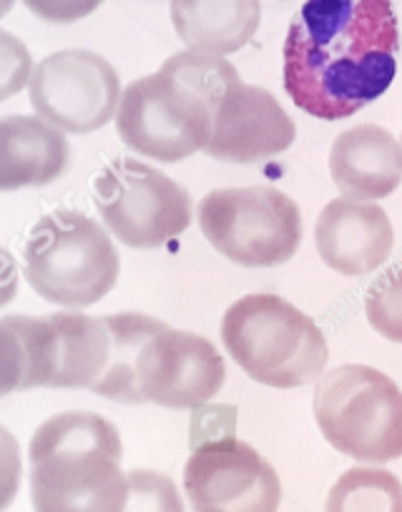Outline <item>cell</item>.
Masks as SVG:
<instances>
[{
	"label": "cell",
	"instance_id": "cell-1",
	"mask_svg": "<svg viewBox=\"0 0 402 512\" xmlns=\"http://www.w3.org/2000/svg\"><path fill=\"white\" fill-rule=\"evenodd\" d=\"M397 53L390 0H307L284 38V91L307 116L342 121L385 96Z\"/></svg>",
	"mask_w": 402,
	"mask_h": 512
},
{
	"label": "cell",
	"instance_id": "cell-2",
	"mask_svg": "<svg viewBox=\"0 0 402 512\" xmlns=\"http://www.w3.org/2000/svg\"><path fill=\"white\" fill-rule=\"evenodd\" d=\"M222 342L254 382L294 390L325 374L330 347L315 319L277 294H247L224 312Z\"/></svg>",
	"mask_w": 402,
	"mask_h": 512
},
{
	"label": "cell",
	"instance_id": "cell-3",
	"mask_svg": "<svg viewBox=\"0 0 402 512\" xmlns=\"http://www.w3.org/2000/svg\"><path fill=\"white\" fill-rule=\"evenodd\" d=\"M23 274L33 292L58 307H91L116 287L121 256L109 231L81 211L38 219L23 246Z\"/></svg>",
	"mask_w": 402,
	"mask_h": 512
},
{
	"label": "cell",
	"instance_id": "cell-4",
	"mask_svg": "<svg viewBox=\"0 0 402 512\" xmlns=\"http://www.w3.org/2000/svg\"><path fill=\"white\" fill-rule=\"evenodd\" d=\"M312 412L322 437L357 462L402 457V390L367 364H342L317 379Z\"/></svg>",
	"mask_w": 402,
	"mask_h": 512
},
{
	"label": "cell",
	"instance_id": "cell-5",
	"mask_svg": "<svg viewBox=\"0 0 402 512\" xmlns=\"http://www.w3.org/2000/svg\"><path fill=\"white\" fill-rule=\"evenodd\" d=\"M199 229L239 267H279L302 244V211L272 186L214 189L199 201Z\"/></svg>",
	"mask_w": 402,
	"mask_h": 512
},
{
	"label": "cell",
	"instance_id": "cell-6",
	"mask_svg": "<svg viewBox=\"0 0 402 512\" xmlns=\"http://www.w3.org/2000/svg\"><path fill=\"white\" fill-rule=\"evenodd\" d=\"M116 131L134 154L176 164L207 149L214 113L191 88L159 71L124 88Z\"/></svg>",
	"mask_w": 402,
	"mask_h": 512
},
{
	"label": "cell",
	"instance_id": "cell-7",
	"mask_svg": "<svg viewBox=\"0 0 402 512\" xmlns=\"http://www.w3.org/2000/svg\"><path fill=\"white\" fill-rule=\"evenodd\" d=\"M106 229L131 249H159L191 224V196L179 181L136 159L111 161L93 181Z\"/></svg>",
	"mask_w": 402,
	"mask_h": 512
},
{
	"label": "cell",
	"instance_id": "cell-8",
	"mask_svg": "<svg viewBox=\"0 0 402 512\" xmlns=\"http://www.w3.org/2000/svg\"><path fill=\"white\" fill-rule=\"evenodd\" d=\"M124 91L116 68L93 51L68 48L36 66L28 98L43 121L63 134H93L114 121Z\"/></svg>",
	"mask_w": 402,
	"mask_h": 512
},
{
	"label": "cell",
	"instance_id": "cell-9",
	"mask_svg": "<svg viewBox=\"0 0 402 512\" xmlns=\"http://www.w3.org/2000/svg\"><path fill=\"white\" fill-rule=\"evenodd\" d=\"M194 512H277L282 480L247 442L227 435L194 447L184 467Z\"/></svg>",
	"mask_w": 402,
	"mask_h": 512
},
{
	"label": "cell",
	"instance_id": "cell-10",
	"mask_svg": "<svg viewBox=\"0 0 402 512\" xmlns=\"http://www.w3.org/2000/svg\"><path fill=\"white\" fill-rule=\"evenodd\" d=\"M144 402L166 410H196L222 392L227 364L207 337L184 329H161L139 357Z\"/></svg>",
	"mask_w": 402,
	"mask_h": 512
},
{
	"label": "cell",
	"instance_id": "cell-11",
	"mask_svg": "<svg viewBox=\"0 0 402 512\" xmlns=\"http://www.w3.org/2000/svg\"><path fill=\"white\" fill-rule=\"evenodd\" d=\"M126 502L129 472L106 452H53L31 462L36 512H124Z\"/></svg>",
	"mask_w": 402,
	"mask_h": 512
},
{
	"label": "cell",
	"instance_id": "cell-12",
	"mask_svg": "<svg viewBox=\"0 0 402 512\" xmlns=\"http://www.w3.org/2000/svg\"><path fill=\"white\" fill-rule=\"evenodd\" d=\"M294 139L297 126L277 98L239 81L214 111V134L204 151L227 164H257L287 151Z\"/></svg>",
	"mask_w": 402,
	"mask_h": 512
},
{
	"label": "cell",
	"instance_id": "cell-13",
	"mask_svg": "<svg viewBox=\"0 0 402 512\" xmlns=\"http://www.w3.org/2000/svg\"><path fill=\"white\" fill-rule=\"evenodd\" d=\"M315 246L332 272L342 277H365L390 259L395 229L387 211L375 201L340 196L317 216Z\"/></svg>",
	"mask_w": 402,
	"mask_h": 512
},
{
	"label": "cell",
	"instance_id": "cell-14",
	"mask_svg": "<svg viewBox=\"0 0 402 512\" xmlns=\"http://www.w3.org/2000/svg\"><path fill=\"white\" fill-rule=\"evenodd\" d=\"M330 176L342 196L387 199L402 184V141L375 123L347 128L332 141Z\"/></svg>",
	"mask_w": 402,
	"mask_h": 512
},
{
	"label": "cell",
	"instance_id": "cell-15",
	"mask_svg": "<svg viewBox=\"0 0 402 512\" xmlns=\"http://www.w3.org/2000/svg\"><path fill=\"white\" fill-rule=\"evenodd\" d=\"M71 146L61 128L41 116L13 113L0 123V184L3 191L53 184L66 171Z\"/></svg>",
	"mask_w": 402,
	"mask_h": 512
},
{
	"label": "cell",
	"instance_id": "cell-16",
	"mask_svg": "<svg viewBox=\"0 0 402 512\" xmlns=\"http://www.w3.org/2000/svg\"><path fill=\"white\" fill-rule=\"evenodd\" d=\"M169 11L186 48L217 56L242 51L262 23L259 0H171Z\"/></svg>",
	"mask_w": 402,
	"mask_h": 512
},
{
	"label": "cell",
	"instance_id": "cell-17",
	"mask_svg": "<svg viewBox=\"0 0 402 512\" xmlns=\"http://www.w3.org/2000/svg\"><path fill=\"white\" fill-rule=\"evenodd\" d=\"M53 327V379L58 390H93L111 357V334L104 317L81 312L48 314Z\"/></svg>",
	"mask_w": 402,
	"mask_h": 512
},
{
	"label": "cell",
	"instance_id": "cell-18",
	"mask_svg": "<svg viewBox=\"0 0 402 512\" xmlns=\"http://www.w3.org/2000/svg\"><path fill=\"white\" fill-rule=\"evenodd\" d=\"M3 349V395L51 387L53 327L51 317L8 314L0 322Z\"/></svg>",
	"mask_w": 402,
	"mask_h": 512
},
{
	"label": "cell",
	"instance_id": "cell-19",
	"mask_svg": "<svg viewBox=\"0 0 402 512\" xmlns=\"http://www.w3.org/2000/svg\"><path fill=\"white\" fill-rule=\"evenodd\" d=\"M106 327L111 334V357L104 377L91 392L98 397H109V400L126 402V405H144V397L139 390V357L151 337L166 329L164 322L149 314H106Z\"/></svg>",
	"mask_w": 402,
	"mask_h": 512
},
{
	"label": "cell",
	"instance_id": "cell-20",
	"mask_svg": "<svg viewBox=\"0 0 402 512\" xmlns=\"http://www.w3.org/2000/svg\"><path fill=\"white\" fill-rule=\"evenodd\" d=\"M78 450H96L121 460L124 455V442L121 432L114 422L96 412L71 410L61 415L48 417L33 432L31 445H28V457L41 460V457L53 455V452H78Z\"/></svg>",
	"mask_w": 402,
	"mask_h": 512
},
{
	"label": "cell",
	"instance_id": "cell-21",
	"mask_svg": "<svg viewBox=\"0 0 402 512\" xmlns=\"http://www.w3.org/2000/svg\"><path fill=\"white\" fill-rule=\"evenodd\" d=\"M325 512H402V482L382 467H352L330 487Z\"/></svg>",
	"mask_w": 402,
	"mask_h": 512
},
{
	"label": "cell",
	"instance_id": "cell-22",
	"mask_svg": "<svg viewBox=\"0 0 402 512\" xmlns=\"http://www.w3.org/2000/svg\"><path fill=\"white\" fill-rule=\"evenodd\" d=\"M159 71L169 73L176 81L184 83L186 88H191L196 96L204 98L207 106L212 108V113L217 111V106L227 96L229 88L242 81L237 68L224 56L207 51H191V48L166 58Z\"/></svg>",
	"mask_w": 402,
	"mask_h": 512
},
{
	"label": "cell",
	"instance_id": "cell-23",
	"mask_svg": "<svg viewBox=\"0 0 402 512\" xmlns=\"http://www.w3.org/2000/svg\"><path fill=\"white\" fill-rule=\"evenodd\" d=\"M365 317L382 339L402 344V264L367 289Z\"/></svg>",
	"mask_w": 402,
	"mask_h": 512
},
{
	"label": "cell",
	"instance_id": "cell-24",
	"mask_svg": "<svg viewBox=\"0 0 402 512\" xmlns=\"http://www.w3.org/2000/svg\"><path fill=\"white\" fill-rule=\"evenodd\" d=\"M124 512H186L179 487L156 470L129 472V502Z\"/></svg>",
	"mask_w": 402,
	"mask_h": 512
},
{
	"label": "cell",
	"instance_id": "cell-25",
	"mask_svg": "<svg viewBox=\"0 0 402 512\" xmlns=\"http://www.w3.org/2000/svg\"><path fill=\"white\" fill-rule=\"evenodd\" d=\"M33 61L28 48L13 33H3V98H11L21 88L31 86Z\"/></svg>",
	"mask_w": 402,
	"mask_h": 512
},
{
	"label": "cell",
	"instance_id": "cell-26",
	"mask_svg": "<svg viewBox=\"0 0 402 512\" xmlns=\"http://www.w3.org/2000/svg\"><path fill=\"white\" fill-rule=\"evenodd\" d=\"M104 0H23L36 18L48 23H76L91 16Z\"/></svg>",
	"mask_w": 402,
	"mask_h": 512
},
{
	"label": "cell",
	"instance_id": "cell-27",
	"mask_svg": "<svg viewBox=\"0 0 402 512\" xmlns=\"http://www.w3.org/2000/svg\"><path fill=\"white\" fill-rule=\"evenodd\" d=\"M18 482H21V450L11 432H3V505L13 500Z\"/></svg>",
	"mask_w": 402,
	"mask_h": 512
},
{
	"label": "cell",
	"instance_id": "cell-28",
	"mask_svg": "<svg viewBox=\"0 0 402 512\" xmlns=\"http://www.w3.org/2000/svg\"><path fill=\"white\" fill-rule=\"evenodd\" d=\"M11 8V0H3V11H8Z\"/></svg>",
	"mask_w": 402,
	"mask_h": 512
},
{
	"label": "cell",
	"instance_id": "cell-29",
	"mask_svg": "<svg viewBox=\"0 0 402 512\" xmlns=\"http://www.w3.org/2000/svg\"><path fill=\"white\" fill-rule=\"evenodd\" d=\"M400 141H402V139H400Z\"/></svg>",
	"mask_w": 402,
	"mask_h": 512
}]
</instances>
